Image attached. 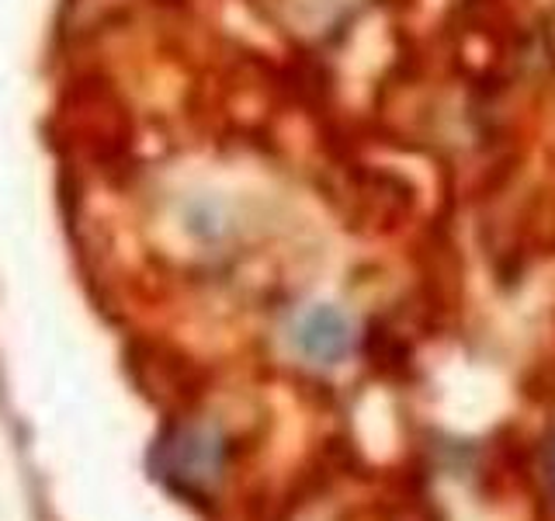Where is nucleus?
Segmentation results:
<instances>
[{
	"mask_svg": "<svg viewBox=\"0 0 555 521\" xmlns=\"http://www.w3.org/2000/svg\"><path fill=\"white\" fill-rule=\"evenodd\" d=\"M156 456H160V473L173 491L205 494L222 476L225 442L219 431L205 424H181L167 434Z\"/></svg>",
	"mask_w": 555,
	"mask_h": 521,
	"instance_id": "nucleus-1",
	"label": "nucleus"
},
{
	"mask_svg": "<svg viewBox=\"0 0 555 521\" xmlns=\"http://www.w3.org/2000/svg\"><path fill=\"white\" fill-rule=\"evenodd\" d=\"M542 469H545V480H548L552 494H555V434H552L548 445H545V462H542Z\"/></svg>",
	"mask_w": 555,
	"mask_h": 521,
	"instance_id": "nucleus-3",
	"label": "nucleus"
},
{
	"mask_svg": "<svg viewBox=\"0 0 555 521\" xmlns=\"http://www.w3.org/2000/svg\"><path fill=\"white\" fill-rule=\"evenodd\" d=\"M292 341L299 347V355L312 365L334 369V365L347 361L354 352V327L351 317L337 306H309L292 327Z\"/></svg>",
	"mask_w": 555,
	"mask_h": 521,
	"instance_id": "nucleus-2",
	"label": "nucleus"
}]
</instances>
